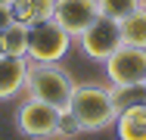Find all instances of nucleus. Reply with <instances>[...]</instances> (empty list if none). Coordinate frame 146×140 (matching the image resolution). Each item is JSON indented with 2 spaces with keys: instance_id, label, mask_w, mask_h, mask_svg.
<instances>
[{
  "instance_id": "6",
  "label": "nucleus",
  "mask_w": 146,
  "mask_h": 140,
  "mask_svg": "<svg viewBox=\"0 0 146 140\" xmlns=\"http://www.w3.org/2000/svg\"><path fill=\"white\" fill-rule=\"evenodd\" d=\"M78 47L90 62H106L121 47V28H118V22L106 19V16H96V22L78 37Z\"/></svg>"
},
{
  "instance_id": "2",
  "label": "nucleus",
  "mask_w": 146,
  "mask_h": 140,
  "mask_svg": "<svg viewBox=\"0 0 146 140\" xmlns=\"http://www.w3.org/2000/svg\"><path fill=\"white\" fill-rule=\"evenodd\" d=\"M75 81L59 62H28V78H25V93L31 100L50 103L59 112L68 109Z\"/></svg>"
},
{
  "instance_id": "17",
  "label": "nucleus",
  "mask_w": 146,
  "mask_h": 140,
  "mask_svg": "<svg viewBox=\"0 0 146 140\" xmlns=\"http://www.w3.org/2000/svg\"><path fill=\"white\" fill-rule=\"evenodd\" d=\"M140 3H143V6H146V0H140Z\"/></svg>"
},
{
  "instance_id": "14",
  "label": "nucleus",
  "mask_w": 146,
  "mask_h": 140,
  "mask_svg": "<svg viewBox=\"0 0 146 140\" xmlns=\"http://www.w3.org/2000/svg\"><path fill=\"white\" fill-rule=\"evenodd\" d=\"M78 134H84V131L78 128V121L72 118V112H62V115H59V125H56V134H53V140H65V137H78Z\"/></svg>"
},
{
  "instance_id": "1",
  "label": "nucleus",
  "mask_w": 146,
  "mask_h": 140,
  "mask_svg": "<svg viewBox=\"0 0 146 140\" xmlns=\"http://www.w3.org/2000/svg\"><path fill=\"white\" fill-rule=\"evenodd\" d=\"M65 112H72V118L78 121V128L87 134V131H106V128H112L118 112H121V106H118V97H115L112 87L75 84Z\"/></svg>"
},
{
  "instance_id": "13",
  "label": "nucleus",
  "mask_w": 146,
  "mask_h": 140,
  "mask_svg": "<svg viewBox=\"0 0 146 140\" xmlns=\"http://www.w3.org/2000/svg\"><path fill=\"white\" fill-rule=\"evenodd\" d=\"M143 3L140 0H96V9H100V16H106V19H112V22H121V19H127L134 9H140Z\"/></svg>"
},
{
  "instance_id": "19",
  "label": "nucleus",
  "mask_w": 146,
  "mask_h": 140,
  "mask_svg": "<svg viewBox=\"0 0 146 140\" xmlns=\"http://www.w3.org/2000/svg\"><path fill=\"white\" fill-rule=\"evenodd\" d=\"M143 90H146V87H143Z\"/></svg>"
},
{
  "instance_id": "3",
  "label": "nucleus",
  "mask_w": 146,
  "mask_h": 140,
  "mask_svg": "<svg viewBox=\"0 0 146 140\" xmlns=\"http://www.w3.org/2000/svg\"><path fill=\"white\" fill-rule=\"evenodd\" d=\"M106 78L112 84L115 97H121L124 90H140L146 87V50L143 47H127L121 44L115 53L103 62Z\"/></svg>"
},
{
  "instance_id": "11",
  "label": "nucleus",
  "mask_w": 146,
  "mask_h": 140,
  "mask_svg": "<svg viewBox=\"0 0 146 140\" xmlns=\"http://www.w3.org/2000/svg\"><path fill=\"white\" fill-rule=\"evenodd\" d=\"M118 28H121V44H127V47H143L146 50V6L134 9L127 19H121Z\"/></svg>"
},
{
  "instance_id": "12",
  "label": "nucleus",
  "mask_w": 146,
  "mask_h": 140,
  "mask_svg": "<svg viewBox=\"0 0 146 140\" xmlns=\"http://www.w3.org/2000/svg\"><path fill=\"white\" fill-rule=\"evenodd\" d=\"M0 53L6 56H28V25L13 22L0 34Z\"/></svg>"
},
{
  "instance_id": "9",
  "label": "nucleus",
  "mask_w": 146,
  "mask_h": 140,
  "mask_svg": "<svg viewBox=\"0 0 146 140\" xmlns=\"http://www.w3.org/2000/svg\"><path fill=\"white\" fill-rule=\"evenodd\" d=\"M115 134L118 140H146V100L121 106L115 118Z\"/></svg>"
},
{
  "instance_id": "10",
  "label": "nucleus",
  "mask_w": 146,
  "mask_h": 140,
  "mask_svg": "<svg viewBox=\"0 0 146 140\" xmlns=\"http://www.w3.org/2000/svg\"><path fill=\"white\" fill-rule=\"evenodd\" d=\"M9 6H13L16 22H22V25H37V22H44V19H53L56 0H13Z\"/></svg>"
},
{
  "instance_id": "16",
  "label": "nucleus",
  "mask_w": 146,
  "mask_h": 140,
  "mask_svg": "<svg viewBox=\"0 0 146 140\" xmlns=\"http://www.w3.org/2000/svg\"><path fill=\"white\" fill-rule=\"evenodd\" d=\"M0 3H13V0H0Z\"/></svg>"
},
{
  "instance_id": "18",
  "label": "nucleus",
  "mask_w": 146,
  "mask_h": 140,
  "mask_svg": "<svg viewBox=\"0 0 146 140\" xmlns=\"http://www.w3.org/2000/svg\"><path fill=\"white\" fill-rule=\"evenodd\" d=\"M143 100H146V97H143Z\"/></svg>"
},
{
  "instance_id": "7",
  "label": "nucleus",
  "mask_w": 146,
  "mask_h": 140,
  "mask_svg": "<svg viewBox=\"0 0 146 140\" xmlns=\"http://www.w3.org/2000/svg\"><path fill=\"white\" fill-rule=\"evenodd\" d=\"M96 16H100L96 0H56L53 6V19L72 34V41H78L96 22Z\"/></svg>"
},
{
  "instance_id": "15",
  "label": "nucleus",
  "mask_w": 146,
  "mask_h": 140,
  "mask_svg": "<svg viewBox=\"0 0 146 140\" xmlns=\"http://www.w3.org/2000/svg\"><path fill=\"white\" fill-rule=\"evenodd\" d=\"M16 22V16H13V6L9 3H0V34L6 31V28Z\"/></svg>"
},
{
  "instance_id": "4",
  "label": "nucleus",
  "mask_w": 146,
  "mask_h": 140,
  "mask_svg": "<svg viewBox=\"0 0 146 140\" xmlns=\"http://www.w3.org/2000/svg\"><path fill=\"white\" fill-rule=\"evenodd\" d=\"M72 34L56 19H44L37 25H28V59L31 62H59L72 50Z\"/></svg>"
},
{
  "instance_id": "5",
  "label": "nucleus",
  "mask_w": 146,
  "mask_h": 140,
  "mask_svg": "<svg viewBox=\"0 0 146 140\" xmlns=\"http://www.w3.org/2000/svg\"><path fill=\"white\" fill-rule=\"evenodd\" d=\"M59 115H62V112H59L56 106L25 97V103L16 109V128H19V134L25 140H53Z\"/></svg>"
},
{
  "instance_id": "8",
  "label": "nucleus",
  "mask_w": 146,
  "mask_h": 140,
  "mask_svg": "<svg viewBox=\"0 0 146 140\" xmlns=\"http://www.w3.org/2000/svg\"><path fill=\"white\" fill-rule=\"evenodd\" d=\"M28 56H6L0 53V100H13L25 90L28 78Z\"/></svg>"
}]
</instances>
